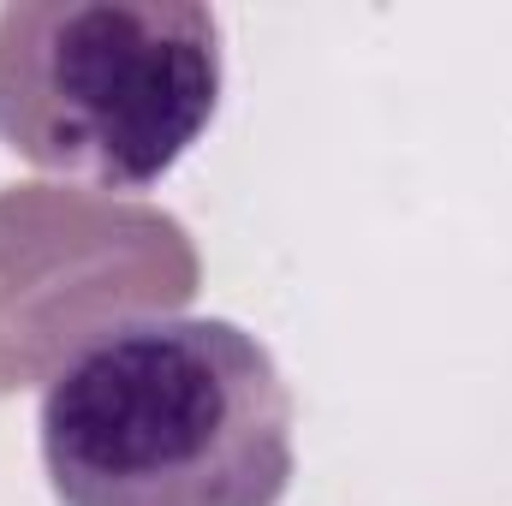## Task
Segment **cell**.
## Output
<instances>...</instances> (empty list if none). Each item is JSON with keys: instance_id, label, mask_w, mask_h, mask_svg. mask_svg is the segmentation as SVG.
I'll list each match as a JSON object with an SVG mask.
<instances>
[{"instance_id": "cell-1", "label": "cell", "mask_w": 512, "mask_h": 506, "mask_svg": "<svg viewBox=\"0 0 512 506\" xmlns=\"http://www.w3.org/2000/svg\"><path fill=\"white\" fill-rule=\"evenodd\" d=\"M292 387L227 316H126L72 346L36 399L60 506H280L298 477Z\"/></svg>"}, {"instance_id": "cell-2", "label": "cell", "mask_w": 512, "mask_h": 506, "mask_svg": "<svg viewBox=\"0 0 512 506\" xmlns=\"http://www.w3.org/2000/svg\"><path fill=\"white\" fill-rule=\"evenodd\" d=\"M221 18L191 0L0 6V143L96 191H155L221 114Z\"/></svg>"}]
</instances>
